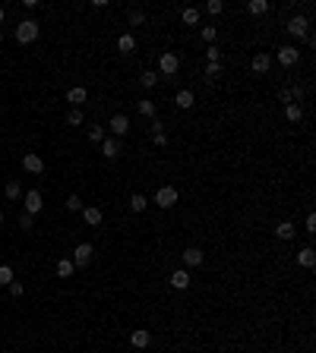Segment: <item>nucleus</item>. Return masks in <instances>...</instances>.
Returning a JSON list of instances; mask_svg holds the SVG:
<instances>
[{"label":"nucleus","instance_id":"1","mask_svg":"<svg viewBox=\"0 0 316 353\" xmlns=\"http://www.w3.org/2000/svg\"><path fill=\"white\" fill-rule=\"evenodd\" d=\"M38 32H41V25L35 19H22L16 25V41H19V45H32V41L38 38Z\"/></svg>","mask_w":316,"mask_h":353},{"label":"nucleus","instance_id":"2","mask_svg":"<svg viewBox=\"0 0 316 353\" xmlns=\"http://www.w3.org/2000/svg\"><path fill=\"white\" fill-rule=\"evenodd\" d=\"M177 70H181V57L174 50H165L158 57V76H177Z\"/></svg>","mask_w":316,"mask_h":353},{"label":"nucleus","instance_id":"3","mask_svg":"<svg viewBox=\"0 0 316 353\" xmlns=\"http://www.w3.org/2000/svg\"><path fill=\"white\" fill-rule=\"evenodd\" d=\"M288 35H294V38L310 35V16H291L288 19Z\"/></svg>","mask_w":316,"mask_h":353},{"label":"nucleus","instance_id":"4","mask_svg":"<svg viewBox=\"0 0 316 353\" xmlns=\"http://www.w3.org/2000/svg\"><path fill=\"white\" fill-rule=\"evenodd\" d=\"M155 205H158V208H174V205H177V189L174 186H161L155 193Z\"/></svg>","mask_w":316,"mask_h":353},{"label":"nucleus","instance_id":"5","mask_svg":"<svg viewBox=\"0 0 316 353\" xmlns=\"http://www.w3.org/2000/svg\"><path fill=\"white\" fill-rule=\"evenodd\" d=\"M92 252H95V246H92V243H79V246L73 249V265H76V268H85V265L92 262Z\"/></svg>","mask_w":316,"mask_h":353},{"label":"nucleus","instance_id":"6","mask_svg":"<svg viewBox=\"0 0 316 353\" xmlns=\"http://www.w3.org/2000/svg\"><path fill=\"white\" fill-rule=\"evenodd\" d=\"M108 126H111V133H114V139H117V136H126V133H130V117H126V114H114Z\"/></svg>","mask_w":316,"mask_h":353},{"label":"nucleus","instance_id":"7","mask_svg":"<svg viewBox=\"0 0 316 353\" xmlns=\"http://www.w3.org/2000/svg\"><path fill=\"white\" fill-rule=\"evenodd\" d=\"M202 259H206V255H202V249H196V246L184 249V268H187V271H190V268H199Z\"/></svg>","mask_w":316,"mask_h":353},{"label":"nucleus","instance_id":"8","mask_svg":"<svg viewBox=\"0 0 316 353\" xmlns=\"http://www.w3.org/2000/svg\"><path fill=\"white\" fill-rule=\"evenodd\" d=\"M41 205H45L41 193H38V189H29V193H25V214H38Z\"/></svg>","mask_w":316,"mask_h":353},{"label":"nucleus","instance_id":"9","mask_svg":"<svg viewBox=\"0 0 316 353\" xmlns=\"http://www.w3.org/2000/svg\"><path fill=\"white\" fill-rule=\"evenodd\" d=\"M297 60H301V50H297V48H291V45L278 48V63L281 66H294Z\"/></svg>","mask_w":316,"mask_h":353},{"label":"nucleus","instance_id":"10","mask_svg":"<svg viewBox=\"0 0 316 353\" xmlns=\"http://www.w3.org/2000/svg\"><path fill=\"white\" fill-rule=\"evenodd\" d=\"M22 167L29 170V174H45V161H41L35 151H29V154L22 158Z\"/></svg>","mask_w":316,"mask_h":353},{"label":"nucleus","instance_id":"11","mask_svg":"<svg viewBox=\"0 0 316 353\" xmlns=\"http://www.w3.org/2000/svg\"><path fill=\"white\" fill-rule=\"evenodd\" d=\"M171 287H174V290H187V287H190V271H187V268L171 271Z\"/></svg>","mask_w":316,"mask_h":353},{"label":"nucleus","instance_id":"12","mask_svg":"<svg viewBox=\"0 0 316 353\" xmlns=\"http://www.w3.org/2000/svg\"><path fill=\"white\" fill-rule=\"evenodd\" d=\"M174 104H177V107H181V110H190V107L196 104V95H193L190 89H181V92H177V95H174Z\"/></svg>","mask_w":316,"mask_h":353},{"label":"nucleus","instance_id":"13","mask_svg":"<svg viewBox=\"0 0 316 353\" xmlns=\"http://www.w3.org/2000/svg\"><path fill=\"white\" fill-rule=\"evenodd\" d=\"M130 344H133L136 350H142V347H149V344H152V334H149L146 328H136V331L130 334Z\"/></svg>","mask_w":316,"mask_h":353},{"label":"nucleus","instance_id":"14","mask_svg":"<svg viewBox=\"0 0 316 353\" xmlns=\"http://www.w3.org/2000/svg\"><path fill=\"white\" fill-rule=\"evenodd\" d=\"M85 98H89V92H85L82 85H73V89L66 92V101H70L73 107H79V104H85Z\"/></svg>","mask_w":316,"mask_h":353},{"label":"nucleus","instance_id":"15","mask_svg":"<svg viewBox=\"0 0 316 353\" xmlns=\"http://www.w3.org/2000/svg\"><path fill=\"white\" fill-rule=\"evenodd\" d=\"M152 142L155 145H168V130L161 120H152Z\"/></svg>","mask_w":316,"mask_h":353},{"label":"nucleus","instance_id":"16","mask_svg":"<svg viewBox=\"0 0 316 353\" xmlns=\"http://www.w3.org/2000/svg\"><path fill=\"white\" fill-rule=\"evenodd\" d=\"M82 221H85V224H92V227H98V224L105 221V214H101V208L89 205V208H82Z\"/></svg>","mask_w":316,"mask_h":353},{"label":"nucleus","instance_id":"17","mask_svg":"<svg viewBox=\"0 0 316 353\" xmlns=\"http://www.w3.org/2000/svg\"><path fill=\"white\" fill-rule=\"evenodd\" d=\"M250 66H253V73H259V76H262V73H269V70H272V57H269V54H256Z\"/></svg>","mask_w":316,"mask_h":353},{"label":"nucleus","instance_id":"18","mask_svg":"<svg viewBox=\"0 0 316 353\" xmlns=\"http://www.w3.org/2000/svg\"><path fill=\"white\" fill-rule=\"evenodd\" d=\"M101 154H105V158H117V154H121V139H114V136L105 139L101 142Z\"/></svg>","mask_w":316,"mask_h":353},{"label":"nucleus","instance_id":"19","mask_svg":"<svg viewBox=\"0 0 316 353\" xmlns=\"http://www.w3.org/2000/svg\"><path fill=\"white\" fill-rule=\"evenodd\" d=\"M294 234H297L294 221H278V227H275V237H278V240H291Z\"/></svg>","mask_w":316,"mask_h":353},{"label":"nucleus","instance_id":"20","mask_svg":"<svg viewBox=\"0 0 316 353\" xmlns=\"http://www.w3.org/2000/svg\"><path fill=\"white\" fill-rule=\"evenodd\" d=\"M117 50H121V54H133L136 50V38L130 35V32H124V35L117 38Z\"/></svg>","mask_w":316,"mask_h":353},{"label":"nucleus","instance_id":"21","mask_svg":"<svg viewBox=\"0 0 316 353\" xmlns=\"http://www.w3.org/2000/svg\"><path fill=\"white\" fill-rule=\"evenodd\" d=\"M297 265H301V268H313V265H316V252H313L310 246L297 252Z\"/></svg>","mask_w":316,"mask_h":353},{"label":"nucleus","instance_id":"22","mask_svg":"<svg viewBox=\"0 0 316 353\" xmlns=\"http://www.w3.org/2000/svg\"><path fill=\"white\" fill-rule=\"evenodd\" d=\"M136 110H139L142 117H149V120H155V114H158L155 101H139V104H136Z\"/></svg>","mask_w":316,"mask_h":353},{"label":"nucleus","instance_id":"23","mask_svg":"<svg viewBox=\"0 0 316 353\" xmlns=\"http://www.w3.org/2000/svg\"><path fill=\"white\" fill-rule=\"evenodd\" d=\"M73 271H76V265L70 259H61L57 262V278H73Z\"/></svg>","mask_w":316,"mask_h":353},{"label":"nucleus","instance_id":"24","mask_svg":"<svg viewBox=\"0 0 316 353\" xmlns=\"http://www.w3.org/2000/svg\"><path fill=\"white\" fill-rule=\"evenodd\" d=\"M139 85H142V89H155V85H158V73H152V70H142V76H139Z\"/></svg>","mask_w":316,"mask_h":353},{"label":"nucleus","instance_id":"25","mask_svg":"<svg viewBox=\"0 0 316 353\" xmlns=\"http://www.w3.org/2000/svg\"><path fill=\"white\" fill-rule=\"evenodd\" d=\"M181 19H184V25H199V10H196V6H187L181 13Z\"/></svg>","mask_w":316,"mask_h":353},{"label":"nucleus","instance_id":"26","mask_svg":"<svg viewBox=\"0 0 316 353\" xmlns=\"http://www.w3.org/2000/svg\"><path fill=\"white\" fill-rule=\"evenodd\" d=\"M247 10H250L253 16H262V13H269V0H250Z\"/></svg>","mask_w":316,"mask_h":353},{"label":"nucleus","instance_id":"27","mask_svg":"<svg viewBox=\"0 0 316 353\" xmlns=\"http://www.w3.org/2000/svg\"><path fill=\"white\" fill-rule=\"evenodd\" d=\"M285 117L291 120V123H297V120L304 117V110H301V104H294V101H291V104H285Z\"/></svg>","mask_w":316,"mask_h":353},{"label":"nucleus","instance_id":"28","mask_svg":"<svg viewBox=\"0 0 316 353\" xmlns=\"http://www.w3.org/2000/svg\"><path fill=\"white\" fill-rule=\"evenodd\" d=\"M130 208H133V211H146V196H142V193H133V196H130Z\"/></svg>","mask_w":316,"mask_h":353},{"label":"nucleus","instance_id":"29","mask_svg":"<svg viewBox=\"0 0 316 353\" xmlns=\"http://www.w3.org/2000/svg\"><path fill=\"white\" fill-rule=\"evenodd\" d=\"M10 281H16L13 278V268H10V265H0V287H6Z\"/></svg>","mask_w":316,"mask_h":353},{"label":"nucleus","instance_id":"30","mask_svg":"<svg viewBox=\"0 0 316 353\" xmlns=\"http://www.w3.org/2000/svg\"><path fill=\"white\" fill-rule=\"evenodd\" d=\"M3 193H6V199H19V193H22V189H19V183H16V180H10Z\"/></svg>","mask_w":316,"mask_h":353},{"label":"nucleus","instance_id":"31","mask_svg":"<svg viewBox=\"0 0 316 353\" xmlns=\"http://www.w3.org/2000/svg\"><path fill=\"white\" fill-rule=\"evenodd\" d=\"M85 205H82V199L79 196H70V199H66V211H82Z\"/></svg>","mask_w":316,"mask_h":353},{"label":"nucleus","instance_id":"32","mask_svg":"<svg viewBox=\"0 0 316 353\" xmlns=\"http://www.w3.org/2000/svg\"><path fill=\"white\" fill-rule=\"evenodd\" d=\"M126 19H130V25H142V22H146V13H142V10H130Z\"/></svg>","mask_w":316,"mask_h":353},{"label":"nucleus","instance_id":"33","mask_svg":"<svg viewBox=\"0 0 316 353\" xmlns=\"http://www.w3.org/2000/svg\"><path fill=\"white\" fill-rule=\"evenodd\" d=\"M89 139L92 142H105V130H101V126H89Z\"/></svg>","mask_w":316,"mask_h":353},{"label":"nucleus","instance_id":"34","mask_svg":"<svg viewBox=\"0 0 316 353\" xmlns=\"http://www.w3.org/2000/svg\"><path fill=\"white\" fill-rule=\"evenodd\" d=\"M66 123H70V126H79V123H82V110H76V107H73L70 114H66Z\"/></svg>","mask_w":316,"mask_h":353},{"label":"nucleus","instance_id":"35","mask_svg":"<svg viewBox=\"0 0 316 353\" xmlns=\"http://www.w3.org/2000/svg\"><path fill=\"white\" fill-rule=\"evenodd\" d=\"M206 57H209V63H221V48L212 45V48L206 50Z\"/></svg>","mask_w":316,"mask_h":353},{"label":"nucleus","instance_id":"36","mask_svg":"<svg viewBox=\"0 0 316 353\" xmlns=\"http://www.w3.org/2000/svg\"><path fill=\"white\" fill-rule=\"evenodd\" d=\"M221 76V63H209L206 66V79H218Z\"/></svg>","mask_w":316,"mask_h":353},{"label":"nucleus","instance_id":"37","mask_svg":"<svg viewBox=\"0 0 316 353\" xmlns=\"http://www.w3.org/2000/svg\"><path fill=\"white\" fill-rule=\"evenodd\" d=\"M206 10H209L212 16H218L221 10H225V3H221V0H209V3H206Z\"/></svg>","mask_w":316,"mask_h":353},{"label":"nucleus","instance_id":"38","mask_svg":"<svg viewBox=\"0 0 316 353\" xmlns=\"http://www.w3.org/2000/svg\"><path fill=\"white\" fill-rule=\"evenodd\" d=\"M6 290H10L13 297H22V294H25V287H22L19 281H10V284H6Z\"/></svg>","mask_w":316,"mask_h":353},{"label":"nucleus","instance_id":"39","mask_svg":"<svg viewBox=\"0 0 316 353\" xmlns=\"http://www.w3.org/2000/svg\"><path fill=\"white\" fill-rule=\"evenodd\" d=\"M215 35H218L215 25H206V29H202V38H206V41H215Z\"/></svg>","mask_w":316,"mask_h":353},{"label":"nucleus","instance_id":"40","mask_svg":"<svg viewBox=\"0 0 316 353\" xmlns=\"http://www.w3.org/2000/svg\"><path fill=\"white\" fill-rule=\"evenodd\" d=\"M307 234H316V214H307Z\"/></svg>","mask_w":316,"mask_h":353},{"label":"nucleus","instance_id":"41","mask_svg":"<svg viewBox=\"0 0 316 353\" xmlns=\"http://www.w3.org/2000/svg\"><path fill=\"white\" fill-rule=\"evenodd\" d=\"M19 227H22V230H32V214H22V218H19Z\"/></svg>","mask_w":316,"mask_h":353},{"label":"nucleus","instance_id":"42","mask_svg":"<svg viewBox=\"0 0 316 353\" xmlns=\"http://www.w3.org/2000/svg\"><path fill=\"white\" fill-rule=\"evenodd\" d=\"M278 98L285 101V104H291V92H288V89H281V92H278Z\"/></svg>","mask_w":316,"mask_h":353},{"label":"nucleus","instance_id":"43","mask_svg":"<svg viewBox=\"0 0 316 353\" xmlns=\"http://www.w3.org/2000/svg\"><path fill=\"white\" fill-rule=\"evenodd\" d=\"M6 19V10H3V6H0V22H3Z\"/></svg>","mask_w":316,"mask_h":353},{"label":"nucleus","instance_id":"44","mask_svg":"<svg viewBox=\"0 0 316 353\" xmlns=\"http://www.w3.org/2000/svg\"><path fill=\"white\" fill-rule=\"evenodd\" d=\"M0 45H3V32H0Z\"/></svg>","mask_w":316,"mask_h":353},{"label":"nucleus","instance_id":"45","mask_svg":"<svg viewBox=\"0 0 316 353\" xmlns=\"http://www.w3.org/2000/svg\"><path fill=\"white\" fill-rule=\"evenodd\" d=\"M0 224H3V211H0Z\"/></svg>","mask_w":316,"mask_h":353}]
</instances>
